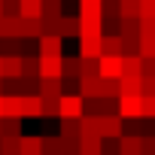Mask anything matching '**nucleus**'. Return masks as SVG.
<instances>
[{
	"label": "nucleus",
	"mask_w": 155,
	"mask_h": 155,
	"mask_svg": "<svg viewBox=\"0 0 155 155\" xmlns=\"http://www.w3.org/2000/svg\"><path fill=\"white\" fill-rule=\"evenodd\" d=\"M0 15H3V0H0Z\"/></svg>",
	"instance_id": "44"
},
{
	"label": "nucleus",
	"mask_w": 155,
	"mask_h": 155,
	"mask_svg": "<svg viewBox=\"0 0 155 155\" xmlns=\"http://www.w3.org/2000/svg\"><path fill=\"white\" fill-rule=\"evenodd\" d=\"M119 79H104L101 76V97H119Z\"/></svg>",
	"instance_id": "28"
},
{
	"label": "nucleus",
	"mask_w": 155,
	"mask_h": 155,
	"mask_svg": "<svg viewBox=\"0 0 155 155\" xmlns=\"http://www.w3.org/2000/svg\"><path fill=\"white\" fill-rule=\"evenodd\" d=\"M143 119H155V97H143Z\"/></svg>",
	"instance_id": "37"
},
{
	"label": "nucleus",
	"mask_w": 155,
	"mask_h": 155,
	"mask_svg": "<svg viewBox=\"0 0 155 155\" xmlns=\"http://www.w3.org/2000/svg\"><path fill=\"white\" fill-rule=\"evenodd\" d=\"M43 116H61V97H43Z\"/></svg>",
	"instance_id": "31"
},
{
	"label": "nucleus",
	"mask_w": 155,
	"mask_h": 155,
	"mask_svg": "<svg viewBox=\"0 0 155 155\" xmlns=\"http://www.w3.org/2000/svg\"><path fill=\"white\" fill-rule=\"evenodd\" d=\"M82 116H85L82 94H61V116L58 119H82Z\"/></svg>",
	"instance_id": "2"
},
{
	"label": "nucleus",
	"mask_w": 155,
	"mask_h": 155,
	"mask_svg": "<svg viewBox=\"0 0 155 155\" xmlns=\"http://www.w3.org/2000/svg\"><path fill=\"white\" fill-rule=\"evenodd\" d=\"M79 34H82V21H79V15H64V18H61V25H58V37L70 40V37H79Z\"/></svg>",
	"instance_id": "10"
},
{
	"label": "nucleus",
	"mask_w": 155,
	"mask_h": 155,
	"mask_svg": "<svg viewBox=\"0 0 155 155\" xmlns=\"http://www.w3.org/2000/svg\"><path fill=\"white\" fill-rule=\"evenodd\" d=\"M0 79H3V58H0Z\"/></svg>",
	"instance_id": "42"
},
{
	"label": "nucleus",
	"mask_w": 155,
	"mask_h": 155,
	"mask_svg": "<svg viewBox=\"0 0 155 155\" xmlns=\"http://www.w3.org/2000/svg\"><path fill=\"white\" fill-rule=\"evenodd\" d=\"M104 55H125V43L119 34H104Z\"/></svg>",
	"instance_id": "18"
},
{
	"label": "nucleus",
	"mask_w": 155,
	"mask_h": 155,
	"mask_svg": "<svg viewBox=\"0 0 155 155\" xmlns=\"http://www.w3.org/2000/svg\"><path fill=\"white\" fill-rule=\"evenodd\" d=\"M3 134L21 137V119L18 116H3Z\"/></svg>",
	"instance_id": "29"
},
{
	"label": "nucleus",
	"mask_w": 155,
	"mask_h": 155,
	"mask_svg": "<svg viewBox=\"0 0 155 155\" xmlns=\"http://www.w3.org/2000/svg\"><path fill=\"white\" fill-rule=\"evenodd\" d=\"M140 79L143 76H119V91L122 94H140Z\"/></svg>",
	"instance_id": "22"
},
{
	"label": "nucleus",
	"mask_w": 155,
	"mask_h": 155,
	"mask_svg": "<svg viewBox=\"0 0 155 155\" xmlns=\"http://www.w3.org/2000/svg\"><path fill=\"white\" fill-rule=\"evenodd\" d=\"M3 91H6V82H3V79H0V94H3Z\"/></svg>",
	"instance_id": "41"
},
{
	"label": "nucleus",
	"mask_w": 155,
	"mask_h": 155,
	"mask_svg": "<svg viewBox=\"0 0 155 155\" xmlns=\"http://www.w3.org/2000/svg\"><path fill=\"white\" fill-rule=\"evenodd\" d=\"M140 155H155V134H146V137H143Z\"/></svg>",
	"instance_id": "35"
},
{
	"label": "nucleus",
	"mask_w": 155,
	"mask_h": 155,
	"mask_svg": "<svg viewBox=\"0 0 155 155\" xmlns=\"http://www.w3.org/2000/svg\"><path fill=\"white\" fill-rule=\"evenodd\" d=\"M122 18H140V0H119Z\"/></svg>",
	"instance_id": "26"
},
{
	"label": "nucleus",
	"mask_w": 155,
	"mask_h": 155,
	"mask_svg": "<svg viewBox=\"0 0 155 155\" xmlns=\"http://www.w3.org/2000/svg\"><path fill=\"white\" fill-rule=\"evenodd\" d=\"M119 116L122 119H143V94H122L119 97Z\"/></svg>",
	"instance_id": "4"
},
{
	"label": "nucleus",
	"mask_w": 155,
	"mask_h": 155,
	"mask_svg": "<svg viewBox=\"0 0 155 155\" xmlns=\"http://www.w3.org/2000/svg\"><path fill=\"white\" fill-rule=\"evenodd\" d=\"M21 76H28V79L40 76V55H25L21 58Z\"/></svg>",
	"instance_id": "20"
},
{
	"label": "nucleus",
	"mask_w": 155,
	"mask_h": 155,
	"mask_svg": "<svg viewBox=\"0 0 155 155\" xmlns=\"http://www.w3.org/2000/svg\"><path fill=\"white\" fill-rule=\"evenodd\" d=\"M40 116H43V97L21 94V119H40Z\"/></svg>",
	"instance_id": "8"
},
{
	"label": "nucleus",
	"mask_w": 155,
	"mask_h": 155,
	"mask_svg": "<svg viewBox=\"0 0 155 155\" xmlns=\"http://www.w3.org/2000/svg\"><path fill=\"white\" fill-rule=\"evenodd\" d=\"M79 94L88 97H101V76H82L79 79Z\"/></svg>",
	"instance_id": "13"
},
{
	"label": "nucleus",
	"mask_w": 155,
	"mask_h": 155,
	"mask_svg": "<svg viewBox=\"0 0 155 155\" xmlns=\"http://www.w3.org/2000/svg\"><path fill=\"white\" fill-rule=\"evenodd\" d=\"M21 18H43V0H18Z\"/></svg>",
	"instance_id": "14"
},
{
	"label": "nucleus",
	"mask_w": 155,
	"mask_h": 155,
	"mask_svg": "<svg viewBox=\"0 0 155 155\" xmlns=\"http://www.w3.org/2000/svg\"><path fill=\"white\" fill-rule=\"evenodd\" d=\"M0 137H3V119H0Z\"/></svg>",
	"instance_id": "43"
},
{
	"label": "nucleus",
	"mask_w": 155,
	"mask_h": 155,
	"mask_svg": "<svg viewBox=\"0 0 155 155\" xmlns=\"http://www.w3.org/2000/svg\"><path fill=\"white\" fill-rule=\"evenodd\" d=\"M143 76H155V58H143Z\"/></svg>",
	"instance_id": "38"
},
{
	"label": "nucleus",
	"mask_w": 155,
	"mask_h": 155,
	"mask_svg": "<svg viewBox=\"0 0 155 155\" xmlns=\"http://www.w3.org/2000/svg\"><path fill=\"white\" fill-rule=\"evenodd\" d=\"M64 0H43V21H61L64 18Z\"/></svg>",
	"instance_id": "15"
},
{
	"label": "nucleus",
	"mask_w": 155,
	"mask_h": 155,
	"mask_svg": "<svg viewBox=\"0 0 155 155\" xmlns=\"http://www.w3.org/2000/svg\"><path fill=\"white\" fill-rule=\"evenodd\" d=\"M64 76H67V79H79V76H82V55L64 58Z\"/></svg>",
	"instance_id": "23"
},
{
	"label": "nucleus",
	"mask_w": 155,
	"mask_h": 155,
	"mask_svg": "<svg viewBox=\"0 0 155 155\" xmlns=\"http://www.w3.org/2000/svg\"><path fill=\"white\" fill-rule=\"evenodd\" d=\"M61 140H79L82 137V119H61Z\"/></svg>",
	"instance_id": "11"
},
{
	"label": "nucleus",
	"mask_w": 155,
	"mask_h": 155,
	"mask_svg": "<svg viewBox=\"0 0 155 155\" xmlns=\"http://www.w3.org/2000/svg\"><path fill=\"white\" fill-rule=\"evenodd\" d=\"M104 155H122V140H104Z\"/></svg>",
	"instance_id": "34"
},
{
	"label": "nucleus",
	"mask_w": 155,
	"mask_h": 155,
	"mask_svg": "<svg viewBox=\"0 0 155 155\" xmlns=\"http://www.w3.org/2000/svg\"><path fill=\"white\" fill-rule=\"evenodd\" d=\"M18 155H43V137H21Z\"/></svg>",
	"instance_id": "24"
},
{
	"label": "nucleus",
	"mask_w": 155,
	"mask_h": 155,
	"mask_svg": "<svg viewBox=\"0 0 155 155\" xmlns=\"http://www.w3.org/2000/svg\"><path fill=\"white\" fill-rule=\"evenodd\" d=\"M43 34V18H21V40H40Z\"/></svg>",
	"instance_id": "12"
},
{
	"label": "nucleus",
	"mask_w": 155,
	"mask_h": 155,
	"mask_svg": "<svg viewBox=\"0 0 155 155\" xmlns=\"http://www.w3.org/2000/svg\"><path fill=\"white\" fill-rule=\"evenodd\" d=\"M43 155H64V140L61 137H43Z\"/></svg>",
	"instance_id": "25"
},
{
	"label": "nucleus",
	"mask_w": 155,
	"mask_h": 155,
	"mask_svg": "<svg viewBox=\"0 0 155 155\" xmlns=\"http://www.w3.org/2000/svg\"><path fill=\"white\" fill-rule=\"evenodd\" d=\"M140 94L143 97H155V76H143L140 79Z\"/></svg>",
	"instance_id": "32"
},
{
	"label": "nucleus",
	"mask_w": 155,
	"mask_h": 155,
	"mask_svg": "<svg viewBox=\"0 0 155 155\" xmlns=\"http://www.w3.org/2000/svg\"><path fill=\"white\" fill-rule=\"evenodd\" d=\"M37 55H64V37L58 34H43L37 40Z\"/></svg>",
	"instance_id": "5"
},
{
	"label": "nucleus",
	"mask_w": 155,
	"mask_h": 155,
	"mask_svg": "<svg viewBox=\"0 0 155 155\" xmlns=\"http://www.w3.org/2000/svg\"><path fill=\"white\" fill-rule=\"evenodd\" d=\"M18 152H21V137H12V134L0 137V155H18Z\"/></svg>",
	"instance_id": "19"
},
{
	"label": "nucleus",
	"mask_w": 155,
	"mask_h": 155,
	"mask_svg": "<svg viewBox=\"0 0 155 155\" xmlns=\"http://www.w3.org/2000/svg\"><path fill=\"white\" fill-rule=\"evenodd\" d=\"M82 76H101V58H82Z\"/></svg>",
	"instance_id": "30"
},
{
	"label": "nucleus",
	"mask_w": 155,
	"mask_h": 155,
	"mask_svg": "<svg viewBox=\"0 0 155 155\" xmlns=\"http://www.w3.org/2000/svg\"><path fill=\"white\" fill-rule=\"evenodd\" d=\"M122 76H143V58L140 55H125L122 58Z\"/></svg>",
	"instance_id": "16"
},
{
	"label": "nucleus",
	"mask_w": 155,
	"mask_h": 155,
	"mask_svg": "<svg viewBox=\"0 0 155 155\" xmlns=\"http://www.w3.org/2000/svg\"><path fill=\"white\" fill-rule=\"evenodd\" d=\"M0 37H6V18L0 15Z\"/></svg>",
	"instance_id": "39"
},
{
	"label": "nucleus",
	"mask_w": 155,
	"mask_h": 155,
	"mask_svg": "<svg viewBox=\"0 0 155 155\" xmlns=\"http://www.w3.org/2000/svg\"><path fill=\"white\" fill-rule=\"evenodd\" d=\"M140 58H155V34L140 37Z\"/></svg>",
	"instance_id": "27"
},
{
	"label": "nucleus",
	"mask_w": 155,
	"mask_h": 155,
	"mask_svg": "<svg viewBox=\"0 0 155 155\" xmlns=\"http://www.w3.org/2000/svg\"><path fill=\"white\" fill-rule=\"evenodd\" d=\"M3 113H6V110H3V94H0V119H3Z\"/></svg>",
	"instance_id": "40"
},
{
	"label": "nucleus",
	"mask_w": 155,
	"mask_h": 155,
	"mask_svg": "<svg viewBox=\"0 0 155 155\" xmlns=\"http://www.w3.org/2000/svg\"><path fill=\"white\" fill-rule=\"evenodd\" d=\"M64 76H40V97H61Z\"/></svg>",
	"instance_id": "6"
},
{
	"label": "nucleus",
	"mask_w": 155,
	"mask_h": 155,
	"mask_svg": "<svg viewBox=\"0 0 155 155\" xmlns=\"http://www.w3.org/2000/svg\"><path fill=\"white\" fill-rule=\"evenodd\" d=\"M18 76H21V58L3 55V79H18Z\"/></svg>",
	"instance_id": "17"
},
{
	"label": "nucleus",
	"mask_w": 155,
	"mask_h": 155,
	"mask_svg": "<svg viewBox=\"0 0 155 155\" xmlns=\"http://www.w3.org/2000/svg\"><path fill=\"white\" fill-rule=\"evenodd\" d=\"M140 18H155V0H140Z\"/></svg>",
	"instance_id": "33"
},
{
	"label": "nucleus",
	"mask_w": 155,
	"mask_h": 155,
	"mask_svg": "<svg viewBox=\"0 0 155 155\" xmlns=\"http://www.w3.org/2000/svg\"><path fill=\"white\" fill-rule=\"evenodd\" d=\"M122 58L125 55H101V76L104 79H119L122 76Z\"/></svg>",
	"instance_id": "7"
},
{
	"label": "nucleus",
	"mask_w": 155,
	"mask_h": 155,
	"mask_svg": "<svg viewBox=\"0 0 155 155\" xmlns=\"http://www.w3.org/2000/svg\"><path fill=\"white\" fill-rule=\"evenodd\" d=\"M101 137H104V140H122V137H125V119H122L119 113L101 116Z\"/></svg>",
	"instance_id": "3"
},
{
	"label": "nucleus",
	"mask_w": 155,
	"mask_h": 155,
	"mask_svg": "<svg viewBox=\"0 0 155 155\" xmlns=\"http://www.w3.org/2000/svg\"><path fill=\"white\" fill-rule=\"evenodd\" d=\"M140 146H143L140 134H125L122 137V155H140Z\"/></svg>",
	"instance_id": "21"
},
{
	"label": "nucleus",
	"mask_w": 155,
	"mask_h": 155,
	"mask_svg": "<svg viewBox=\"0 0 155 155\" xmlns=\"http://www.w3.org/2000/svg\"><path fill=\"white\" fill-rule=\"evenodd\" d=\"M18 15V0H3V18H15Z\"/></svg>",
	"instance_id": "36"
},
{
	"label": "nucleus",
	"mask_w": 155,
	"mask_h": 155,
	"mask_svg": "<svg viewBox=\"0 0 155 155\" xmlns=\"http://www.w3.org/2000/svg\"><path fill=\"white\" fill-rule=\"evenodd\" d=\"M79 55H82V58H101V55H104V34H97V31H82V34H79Z\"/></svg>",
	"instance_id": "1"
},
{
	"label": "nucleus",
	"mask_w": 155,
	"mask_h": 155,
	"mask_svg": "<svg viewBox=\"0 0 155 155\" xmlns=\"http://www.w3.org/2000/svg\"><path fill=\"white\" fill-rule=\"evenodd\" d=\"M79 155H104V137L101 134H82L79 137Z\"/></svg>",
	"instance_id": "9"
}]
</instances>
